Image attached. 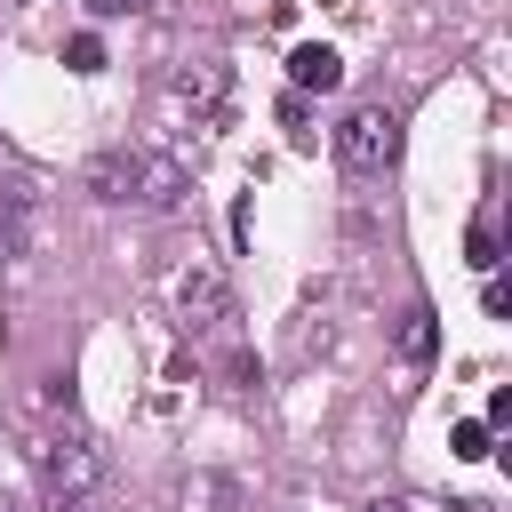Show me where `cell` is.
<instances>
[{
    "instance_id": "obj_1",
    "label": "cell",
    "mask_w": 512,
    "mask_h": 512,
    "mask_svg": "<svg viewBox=\"0 0 512 512\" xmlns=\"http://www.w3.org/2000/svg\"><path fill=\"white\" fill-rule=\"evenodd\" d=\"M32 472H40L48 512H88V504H96V488H104V456H96V440H88V424H80L72 408H64V424L32 432Z\"/></svg>"
},
{
    "instance_id": "obj_2",
    "label": "cell",
    "mask_w": 512,
    "mask_h": 512,
    "mask_svg": "<svg viewBox=\"0 0 512 512\" xmlns=\"http://www.w3.org/2000/svg\"><path fill=\"white\" fill-rule=\"evenodd\" d=\"M336 160H344L352 176H384V168L400 160V112H392V104H352V112L336 120Z\"/></svg>"
},
{
    "instance_id": "obj_3",
    "label": "cell",
    "mask_w": 512,
    "mask_h": 512,
    "mask_svg": "<svg viewBox=\"0 0 512 512\" xmlns=\"http://www.w3.org/2000/svg\"><path fill=\"white\" fill-rule=\"evenodd\" d=\"M176 312H184V328H232V288H224V272L216 264H192L184 280H176Z\"/></svg>"
},
{
    "instance_id": "obj_4",
    "label": "cell",
    "mask_w": 512,
    "mask_h": 512,
    "mask_svg": "<svg viewBox=\"0 0 512 512\" xmlns=\"http://www.w3.org/2000/svg\"><path fill=\"white\" fill-rule=\"evenodd\" d=\"M184 192H192V176H184V160H168V152H136V208H184Z\"/></svg>"
},
{
    "instance_id": "obj_5",
    "label": "cell",
    "mask_w": 512,
    "mask_h": 512,
    "mask_svg": "<svg viewBox=\"0 0 512 512\" xmlns=\"http://www.w3.org/2000/svg\"><path fill=\"white\" fill-rule=\"evenodd\" d=\"M288 88L296 96H328V88H344V56L328 48V40H304V48H288Z\"/></svg>"
},
{
    "instance_id": "obj_6",
    "label": "cell",
    "mask_w": 512,
    "mask_h": 512,
    "mask_svg": "<svg viewBox=\"0 0 512 512\" xmlns=\"http://www.w3.org/2000/svg\"><path fill=\"white\" fill-rule=\"evenodd\" d=\"M224 88H232V80H224V64H216V56L176 72V96L192 104V120H224Z\"/></svg>"
},
{
    "instance_id": "obj_7",
    "label": "cell",
    "mask_w": 512,
    "mask_h": 512,
    "mask_svg": "<svg viewBox=\"0 0 512 512\" xmlns=\"http://www.w3.org/2000/svg\"><path fill=\"white\" fill-rule=\"evenodd\" d=\"M80 184H88V192H96L104 208H120V200H136V152H120V144H112V152H96Z\"/></svg>"
},
{
    "instance_id": "obj_8",
    "label": "cell",
    "mask_w": 512,
    "mask_h": 512,
    "mask_svg": "<svg viewBox=\"0 0 512 512\" xmlns=\"http://www.w3.org/2000/svg\"><path fill=\"white\" fill-rule=\"evenodd\" d=\"M32 240V184H0V264L24 256Z\"/></svg>"
},
{
    "instance_id": "obj_9",
    "label": "cell",
    "mask_w": 512,
    "mask_h": 512,
    "mask_svg": "<svg viewBox=\"0 0 512 512\" xmlns=\"http://www.w3.org/2000/svg\"><path fill=\"white\" fill-rule=\"evenodd\" d=\"M432 336H440V328H432V304H416V312H408V328H400V360H408V376L432 360Z\"/></svg>"
},
{
    "instance_id": "obj_10",
    "label": "cell",
    "mask_w": 512,
    "mask_h": 512,
    "mask_svg": "<svg viewBox=\"0 0 512 512\" xmlns=\"http://www.w3.org/2000/svg\"><path fill=\"white\" fill-rule=\"evenodd\" d=\"M64 64H72V72H104V40H96V32H72Z\"/></svg>"
},
{
    "instance_id": "obj_11",
    "label": "cell",
    "mask_w": 512,
    "mask_h": 512,
    "mask_svg": "<svg viewBox=\"0 0 512 512\" xmlns=\"http://www.w3.org/2000/svg\"><path fill=\"white\" fill-rule=\"evenodd\" d=\"M464 256H472L480 272H496V216H480V224H472V240H464Z\"/></svg>"
},
{
    "instance_id": "obj_12",
    "label": "cell",
    "mask_w": 512,
    "mask_h": 512,
    "mask_svg": "<svg viewBox=\"0 0 512 512\" xmlns=\"http://www.w3.org/2000/svg\"><path fill=\"white\" fill-rule=\"evenodd\" d=\"M488 440H496V432H488L480 416H464V424H456V456H464V464H480V456H488Z\"/></svg>"
},
{
    "instance_id": "obj_13",
    "label": "cell",
    "mask_w": 512,
    "mask_h": 512,
    "mask_svg": "<svg viewBox=\"0 0 512 512\" xmlns=\"http://www.w3.org/2000/svg\"><path fill=\"white\" fill-rule=\"evenodd\" d=\"M280 128H288V136H296V144H312V128H304V96H296V88H288V96H280Z\"/></svg>"
},
{
    "instance_id": "obj_14",
    "label": "cell",
    "mask_w": 512,
    "mask_h": 512,
    "mask_svg": "<svg viewBox=\"0 0 512 512\" xmlns=\"http://www.w3.org/2000/svg\"><path fill=\"white\" fill-rule=\"evenodd\" d=\"M480 304H488V320H504V312H512V288H504V280L488 272V288H480Z\"/></svg>"
},
{
    "instance_id": "obj_15",
    "label": "cell",
    "mask_w": 512,
    "mask_h": 512,
    "mask_svg": "<svg viewBox=\"0 0 512 512\" xmlns=\"http://www.w3.org/2000/svg\"><path fill=\"white\" fill-rule=\"evenodd\" d=\"M360 512H408V504H400V496H368Z\"/></svg>"
},
{
    "instance_id": "obj_16",
    "label": "cell",
    "mask_w": 512,
    "mask_h": 512,
    "mask_svg": "<svg viewBox=\"0 0 512 512\" xmlns=\"http://www.w3.org/2000/svg\"><path fill=\"white\" fill-rule=\"evenodd\" d=\"M120 8H136V0H88V16H120Z\"/></svg>"
},
{
    "instance_id": "obj_17",
    "label": "cell",
    "mask_w": 512,
    "mask_h": 512,
    "mask_svg": "<svg viewBox=\"0 0 512 512\" xmlns=\"http://www.w3.org/2000/svg\"><path fill=\"white\" fill-rule=\"evenodd\" d=\"M0 512H16V504H8V496H0Z\"/></svg>"
}]
</instances>
